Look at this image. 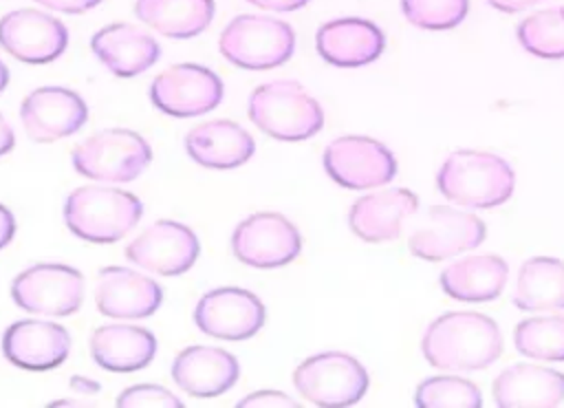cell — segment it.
I'll list each match as a JSON object with an SVG mask.
<instances>
[{
  "mask_svg": "<svg viewBox=\"0 0 564 408\" xmlns=\"http://www.w3.org/2000/svg\"><path fill=\"white\" fill-rule=\"evenodd\" d=\"M513 304L520 311L564 309V262L551 256H535L522 262L516 280Z\"/></svg>",
  "mask_w": 564,
  "mask_h": 408,
  "instance_id": "cell-28",
  "label": "cell"
},
{
  "mask_svg": "<svg viewBox=\"0 0 564 408\" xmlns=\"http://www.w3.org/2000/svg\"><path fill=\"white\" fill-rule=\"evenodd\" d=\"M319 57L339 68H357L375 62L386 49L383 31L364 18H337L315 33Z\"/></svg>",
  "mask_w": 564,
  "mask_h": 408,
  "instance_id": "cell-19",
  "label": "cell"
},
{
  "mask_svg": "<svg viewBox=\"0 0 564 408\" xmlns=\"http://www.w3.org/2000/svg\"><path fill=\"white\" fill-rule=\"evenodd\" d=\"M267 11H297L308 4V0H247Z\"/></svg>",
  "mask_w": 564,
  "mask_h": 408,
  "instance_id": "cell-37",
  "label": "cell"
},
{
  "mask_svg": "<svg viewBox=\"0 0 564 408\" xmlns=\"http://www.w3.org/2000/svg\"><path fill=\"white\" fill-rule=\"evenodd\" d=\"M249 119L258 130L278 141H304L322 130L324 110L304 86L278 79L251 93Z\"/></svg>",
  "mask_w": 564,
  "mask_h": 408,
  "instance_id": "cell-4",
  "label": "cell"
},
{
  "mask_svg": "<svg viewBox=\"0 0 564 408\" xmlns=\"http://www.w3.org/2000/svg\"><path fill=\"white\" fill-rule=\"evenodd\" d=\"M218 51L227 62L247 71L275 68L291 60L295 31L269 15H238L220 33Z\"/></svg>",
  "mask_w": 564,
  "mask_h": 408,
  "instance_id": "cell-5",
  "label": "cell"
},
{
  "mask_svg": "<svg viewBox=\"0 0 564 408\" xmlns=\"http://www.w3.org/2000/svg\"><path fill=\"white\" fill-rule=\"evenodd\" d=\"M200 254V243L196 234L170 218H161L132 238L126 247V258L159 276H181L189 271Z\"/></svg>",
  "mask_w": 564,
  "mask_h": 408,
  "instance_id": "cell-14",
  "label": "cell"
},
{
  "mask_svg": "<svg viewBox=\"0 0 564 408\" xmlns=\"http://www.w3.org/2000/svg\"><path fill=\"white\" fill-rule=\"evenodd\" d=\"M509 265L496 254H474L441 271V289L460 302H489L507 284Z\"/></svg>",
  "mask_w": 564,
  "mask_h": 408,
  "instance_id": "cell-26",
  "label": "cell"
},
{
  "mask_svg": "<svg viewBox=\"0 0 564 408\" xmlns=\"http://www.w3.org/2000/svg\"><path fill=\"white\" fill-rule=\"evenodd\" d=\"M70 161L75 172L86 179L126 183L137 179L150 165L152 148L134 130L106 128L75 146Z\"/></svg>",
  "mask_w": 564,
  "mask_h": 408,
  "instance_id": "cell-6",
  "label": "cell"
},
{
  "mask_svg": "<svg viewBox=\"0 0 564 408\" xmlns=\"http://www.w3.org/2000/svg\"><path fill=\"white\" fill-rule=\"evenodd\" d=\"M220 77L200 64H174L161 71L150 86L152 106L170 117H198L223 101Z\"/></svg>",
  "mask_w": 564,
  "mask_h": 408,
  "instance_id": "cell-9",
  "label": "cell"
},
{
  "mask_svg": "<svg viewBox=\"0 0 564 408\" xmlns=\"http://www.w3.org/2000/svg\"><path fill=\"white\" fill-rule=\"evenodd\" d=\"M293 384L315 406L344 408L366 395L370 377L352 355L326 351L300 362L293 371Z\"/></svg>",
  "mask_w": 564,
  "mask_h": 408,
  "instance_id": "cell-7",
  "label": "cell"
},
{
  "mask_svg": "<svg viewBox=\"0 0 564 408\" xmlns=\"http://www.w3.org/2000/svg\"><path fill=\"white\" fill-rule=\"evenodd\" d=\"M324 170L341 187L368 190L390 183L397 174L394 154L377 139L348 135L324 150Z\"/></svg>",
  "mask_w": 564,
  "mask_h": 408,
  "instance_id": "cell-11",
  "label": "cell"
},
{
  "mask_svg": "<svg viewBox=\"0 0 564 408\" xmlns=\"http://www.w3.org/2000/svg\"><path fill=\"white\" fill-rule=\"evenodd\" d=\"M9 79H11L9 68H7V64L0 60V95H2V90L9 86Z\"/></svg>",
  "mask_w": 564,
  "mask_h": 408,
  "instance_id": "cell-41",
  "label": "cell"
},
{
  "mask_svg": "<svg viewBox=\"0 0 564 408\" xmlns=\"http://www.w3.org/2000/svg\"><path fill=\"white\" fill-rule=\"evenodd\" d=\"M436 187L447 201L465 207H496L511 198L516 174L498 154L454 150L436 174Z\"/></svg>",
  "mask_w": 564,
  "mask_h": 408,
  "instance_id": "cell-2",
  "label": "cell"
},
{
  "mask_svg": "<svg viewBox=\"0 0 564 408\" xmlns=\"http://www.w3.org/2000/svg\"><path fill=\"white\" fill-rule=\"evenodd\" d=\"M13 146H15L13 128L9 126V121L4 119V115L0 112V157H4L7 152H11Z\"/></svg>",
  "mask_w": 564,
  "mask_h": 408,
  "instance_id": "cell-39",
  "label": "cell"
},
{
  "mask_svg": "<svg viewBox=\"0 0 564 408\" xmlns=\"http://www.w3.org/2000/svg\"><path fill=\"white\" fill-rule=\"evenodd\" d=\"M70 353V335L62 324L18 320L2 333V355L24 371H51Z\"/></svg>",
  "mask_w": 564,
  "mask_h": 408,
  "instance_id": "cell-18",
  "label": "cell"
},
{
  "mask_svg": "<svg viewBox=\"0 0 564 408\" xmlns=\"http://www.w3.org/2000/svg\"><path fill=\"white\" fill-rule=\"evenodd\" d=\"M88 119L86 101L70 88L42 86L20 104V121L33 141H55L75 135Z\"/></svg>",
  "mask_w": 564,
  "mask_h": 408,
  "instance_id": "cell-16",
  "label": "cell"
},
{
  "mask_svg": "<svg viewBox=\"0 0 564 408\" xmlns=\"http://www.w3.org/2000/svg\"><path fill=\"white\" fill-rule=\"evenodd\" d=\"M238 377V359L218 346H187L172 362V379L192 397H218Z\"/></svg>",
  "mask_w": 564,
  "mask_h": 408,
  "instance_id": "cell-20",
  "label": "cell"
},
{
  "mask_svg": "<svg viewBox=\"0 0 564 408\" xmlns=\"http://www.w3.org/2000/svg\"><path fill=\"white\" fill-rule=\"evenodd\" d=\"M414 401L419 408H478L480 388L456 375H434L416 386Z\"/></svg>",
  "mask_w": 564,
  "mask_h": 408,
  "instance_id": "cell-31",
  "label": "cell"
},
{
  "mask_svg": "<svg viewBox=\"0 0 564 408\" xmlns=\"http://www.w3.org/2000/svg\"><path fill=\"white\" fill-rule=\"evenodd\" d=\"M121 408H181L183 401L167 388L156 384H137L121 390L117 397Z\"/></svg>",
  "mask_w": 564,
  "mask_h": 408,
  "instance_id": "cell-33",
  "label": "cell"
},
{
  "mask_svg": "<svg viewBox=\"0 0 564 408\" xmlns=\"http://www.w3.org/2000/svg\"><path fill=\"white\" fill-rule=\"evenodd\" d=\"M264 318L262 300L242 287L212 289L194 309V322L205 335L229 342L253 337L262 329Z\"/></svg>",
  "mask_w": 564,
  "mask_h": 408,
  "instance_id": "cell-13",
  "label": "cell"
},
{
  "mask_svg": "<svg viewBox=\"0 0 564 408\" xmlns=\"http://www.w3.org/2000/svg\"><path fill=\"white\" fill-rule=\"evenodd\" d=\"M494 9L498 11H505V13H516V11H522L531 4H538L540 0H487Z\"/></svg>",
  "mask_w": 564,
  "mask_h": 408,
  "instance_id": "cell-40",
  "label": "cell"
},
{
  "mask_svg": "<svg viewBox=\"0 0 564 408\" xmlns=\"http://www.w3.org/2000/svg\"><path fill=\"white\" fill-rule=\"evenodd\" d=\"M141 201L119 187L82 185L64 203V221L70 234L88 243H115L141 218Z\"/></svg>",
  "mask_w": 564,
  "mask_h": 408,
  "instance_id": "cell-3",
  "label": "cell"
},
{
  "mask_svg": "<svg viewBox=\"0 0 564 408\" xmlns=\"http://www.w3.org/2000/svg\"><path fill=\"white\" fill-rule=\"evenodd\" d=\"M302 238L297 227L275 212H258L242 218L231 234L234 256L256 269L284 267L297 258Z\"/></svg>",
  "mask_w": 564,
  "mask_h": 408,
  "instance_id": "cell-10",
  "label": "cell"
},
{
  "mask_svg": "<svg viewBox=\"0 0 564 408\" xmlns=\"http://www.w3.org/2000/svg\"><path fill=\"white\" fill-rule=\"evenodd\" d=\"M238 406L240 408H253V406L256 408H278V406L289 408V406H295V401L282 390H258V393H251L245 399H240Z\"/></svg>",
  "mask_w": 564,
  "mask_h": 408,
  "instance_id": "cell-34",
  "label": "cell"
},
{
  "mask_svg": "<svg viewBox=\"0 0 564 408\" xmlns=\"http://www.w3.org/2000/svg\"><path fill=\"white\" fill-rule=\"evenodd\" d=\"M185 152L203 168L231 170L253 157L256 141L242 126L218 119L194 126L185 135Z\"/></svg>",
  "mask_w": 564,
  "mask_h": 408,
  "instance_id": "cell-23",
  "label": "cell"
},
{
  "mask_svg": "<svg viewBox=\"0 0 564 408\" xmlns=\"http://www.w3.org/2000/svg\"><path fill=\"white\" fill-rule=\"evenodd\" d=\"M90 355L97 366L112 373L145 368L156 355V337L134 324H104L90 335Z\"/></svg>",
  "mask_w": 564,
  "mask_h": 408,
  "instance_id": "cell-25",
  "label": "cell"
},
{
  "mask_svg": "<svg viewBox=\"0 0 564 408\" xmlns=\"http://www.w3.org/2000/svg\"><path fill=\"white\" fill-rule=\"evenodd\" d=\"M430 366L445 371H480L502 353L498 324L476 311H452L436 318L421 340Z\"/></svg>",
  "mask_w": 564,
  "mask_h": 408,
  "instance_id": "cell-1",
  "label": "cell"
},
{
  "mask_svg": "<svg viewBox=\"0 0 564 408\" xmlns=\"http://www.w3.org/2000/svg\"><path fill=\"white\" fill-rule=\"evenodd\" d=\"M163 302L159 282L128 267H104L97 276V311L115 320L150 318Z\"/></svg>",
  "mask_w": 564,
  "mask_h": 408,
  "instance_id": "cell-17",
  "label": "cell"
},
{
  "mask_svg": "<svg viewBox=\"0 0 564 408\" xmlns=\"http://www.w3.org/2000/svg\"><path fill=\"white\" fill-rule=\"evenodd\" d=\"M15 236V218L7 205L0 203V249H4Z\"/></svg>",
  "mask_w": 564,
  "mask_h": 408,
  "instance_id": "cell-36",
  "label": "cell"
},
{
  "mask_svg": "<svg viewBox=\"0 0 564 408\" xmlns=\"http://www.w3.org/2000/svg\"><path fill=\"white\" fill-rule=\"evenodd\" d=\"M68 388H70L75 395H86V397H90V395H97V393L101 390V384L95 382V379H90V377H86V375H73L70 382H68Z\"/></svg>",
  "mask_w": 564,
  "mask_h": 408,
  "instance_id": "cell-38",
  "label": "cell"
},
{
  "mask_svg": "<svg viewBox=\"0 0 564 408\" xmlns=\"http://www.w3.org/2000/svg\"><path fill=\"white\" fill-rule=\"evenodd\" d=\"M0 46L20 62L48 64L66 51L68 31L40 9H15L0 18Z\"/></svg>",
  "mask_w": 564,
  "mask_h": 408,
  "instance_id": "cell-15",
  "label": "cell"
},
{
  "mask_svg": "<svg viewBox=\"0 0 564 408\" xmlns=\"http://www.w3.org/2000/svg\"><path fill=\"white\" fill-rule=\"evenodd\" d=\"M518 42L524 51L544 60L564 57V7L542 9L518 24Z\"/></svg>",
  "mask_w": 564,
  "mask_h": 408,
  "instance_id": "cell-30",
  "label": "cell"
},
{
  "mask_svg": "<svg viewBox=\"0 0 564 408\" xmlns=\"http://www.w3.org/2000/svg\"><path fill=\"white\" fill-rule=\"evenodd\" d=\"M516 348L531 359L564 362V315H535L516 326Z\"/></svg>",
  "mask_w": 564,
  "mask_h": 408,
  "instance_id": "cell-29",
  "label": "cell"
},
{
  "mask_svg": "<svg viewBox=\"0 0 564 408\" xmlns=\"http://www.w3.org/2000/svg\"><path fill=\"white\" fill-rule=\"evenodd\" d=\"M11 298L29 313L73 315L84 300V278L75 267L40 262L13 278Z\"/></svg>",
  "mask_w": 564,
  "mask_h": 408,
  "instance_id": "cell-8",
  "label": "cell"
},
{
  "mask_svg": "<svg viewBox=\"0 0 564 408\" xmlns=\"http://www.w3.org/2000/svg\"><path fill=\"white\" fill-rule=\"evenodd\" d=\"M469 9V0H401L405 20L419 29L447 31L458 26Z\"/></svg>",
  "mask_w": 564,
  "mask_h": 408,
  "instance_id": "cell-32",
  "label": "cell"
},
{
  "mask_svg": "<svg viewBox=\"0 0 564 408\" xmlns=\"http://www.w3.org/2000/svg\"><path fill=\"white\" fill-rule=\"evenodd\" d=\"M491 393L502 408L560 406L564 401V373L538 364H513L494 379Z\"/></svg>",
  "mask_w": 564,
  "mask_h": 408,
  "instance_id": "cell-24",
  "label": "cell"
},
{
  "mask_svg": "<svg viewBox=\"0 0 564 408\" xmlns=\"http://www.w3.org/2000/svg\"><path fill=\"white\" fill-rule=\"evenodd\" d=\"M82 401H68V399H55L51 401V406H79Z\"/></svg>",
  "mask_w": 564,
  "mask_h": 408,
  "instance_id": "cell-42",
  "label": "cell"
},
{
  "mask_svg": "<svg viewBox=\"0 0 564 408\" xmlns=\"http://www.w3.org/2000/svg\"><path fill=\"white\" fill-rule=\"evenodd\" d=\"M46 9H53V11H62V13H84V11H90L93 7H97L101 0H33Z\"/></svg>",
  "mask_w": 564,
  "mask_h": 408,
  "instance_id": "cell-35",
  "label": "cell"
},
{
  "mask_svg": "<svg viewBox=\"0 0 564 408\" xmlns=\"http://www.w3.org/2000/svg\"><path fill=\"white\" fill-rule=\"evenodd\" d=\"M485 234L487 227L476 214L449 205H432L412 229L408 247L416 258L436 262L476 249Z\"/></svg>",
  "mask_w": 564,
  "mask_h": 408,
  "instance_id": "cell-12",
  "label": "cell"
},
{
  "mask_svg": "<svg viewBox=\"0 0 564 408\" xmlns=\"http://www.w3.org/2000/svg\"><path fill=\"white\" fill-rule=\"evenodd\" d=\"M419 207V198L412 190L388 187L381 192L357 198L348 212V225L352 234L366 243L394 240L401 234V225Z\"/></svg>",
  "mask_w": 564,
  "mask_h": 408,
  "instance_id": "cell-21",
  "label": "cell"
},
{
  "mask_svg": "<svg viewBox=\"0 0 564 408\" xmlns=\"http://www.w3.org/2000/svg\"><path fill=\"white\" fill-rule=\"evenodd\" d=\"M90 49L117 77H137L161 55L156 40L128 22H112L93 33Z\"/></svg>",
  "mask_w": 564,
  "mask_h": 408,
  "instance_id": "cell-22",
  "label": "cell"
},
{
  "mask_svg": "<svg viewBox=\"0 0 564 408\" xmlns=\"http://www.w3.org/2000/svg\"><path fill=\"white\" fill-rule=\"evenodd\" d=\"M134 15L161 35L185 40L209 26L214 0H137Z\"/></svg>",
  "mask_w": 564,
  "mask_h": 408,
  "instance_id": "cell-27",
  "label": "cell"
}]
</instances>
